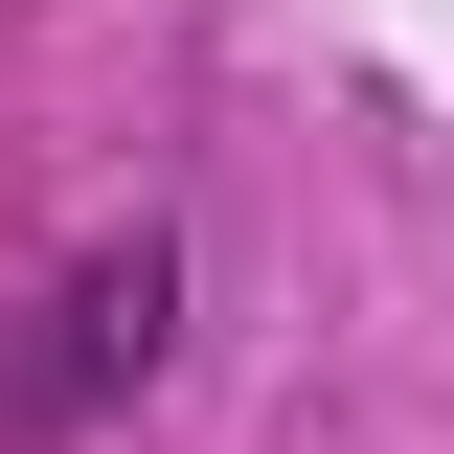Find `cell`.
Returning a JSON list of instances; mask_svg holds the SVG:
<instances>
[{
	"label": "cell",
	"mask_w": 454,
	"mask_h": 454,
	"mask_svg": "<svg viewBox=\"0 0 454 454\" xmlns=\"http://www.w3.org/2000/svg\"><path fill=\"white\" fill-rule=\"evenodd\" d=\"M160 318H182V273H160V250H91V273L46 295V340L0 364V432H68V409H114L137 364H160Z\"/></svg>",
	"instance_id": "cell-1"
}]
</instances>
